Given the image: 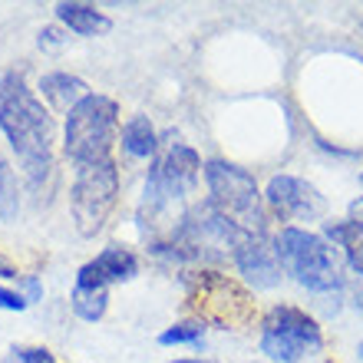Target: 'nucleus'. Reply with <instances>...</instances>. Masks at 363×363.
<instances>
[{"mask_svg": "<svg viewBox=\"0 0 363 363\" xmlns=\"http://www.w3.org/2000/svg\"><path fill=\"white\" fill-rule=\"evenodd\" d=\"M0 215L4 218L17 215V185H13V175H10L4 159H0Z\"/></svg>", "mask_w": 363, "mask_h": 363, "instance_id": "nucleus-17", "label": "nucleus"}, {"mask_svg": "<svg viewBox=\"0 0 363 363\" xmlns=\"http://www.w3.org/2000/svg\"><path fill=\"white\" fill-rule=\"evenodd\" d=\"M57 17H60V23H67L79 37H99V33H106V30L113 27V20L106 17V13H99L89 4H77V0L57 4Z\"/></svg>", "mask_w": 363, "mask_h": 363, "instance_id": "nucleus-12", "label": "nucleus"}, {"mask_svg": "<svg viewBox=\"0 0 363 363\" xmlns=\"http://www.w3.org/2000/svg\"><path fill=\"white\" fill-rule=\"evenodd\" d=\"M324 238L340 251V258L350 264V271L363 277V221H357V218L327 221Z\"/></svg>", "mask_w": 363, "mask_h": 363, "instance_id": "nucleus-11", "label": "nucleus"}, {"mask_svg": "<svg viewBox=\"0 0 363 363\" xmlns=\"http://www.w3.org/2000/svg\"><path fill=\"white\" fill-rule=\"evenodd\" d=\"M13 360L17 363H53L50 350H13Z\"/></svg>", "mask_w": 363, "mask_h": 363, "instance_id": "nucleus-19", "label": "nucleus"}, {"mask_svg": "<svg viewBox=\"0 0 363 363\" xmlns=\"http://www.w3.org/2000/svg\"><path fill=\"white\" fill-rule=\"evenodd\" d=\"M116 129H119V106L109 96L89 93L86 99H79L67 113L63 149H67V155L79 169L83 165L113 162Z\"/></svg>", "mask_w": 363, "mask_h": 363, "instance_id": "nucleus-4", "label": "nucleus"}, {"mask_svg": "<svg viewBox=\"0 0 363 363\" xmlns=\"http://www.w3.org/2000/svg\"><path fill=\"white\" fill-rule=\"evenodd\" d=\"M0 274H4V277H17V268H13V261H7L4 255H0Z\"/></svg>", "mask_w": 363, "mask_h": 363, "instance_id": "nucleus-22", "label": "nucleus"}, {"mask_svg": "<svg viewBox=\"0 0 363 363\" xmlns=\"http://www.w3.org/2000/svg\"><path fill=\"white\" fill-rule=\"evenodd\" d=\"M123 152L129 159H152L159 152V133L149 123V116H133L123 125Z\"/></svg>", "mask_w": 363, "mask_h": 363, "instance_id": "nucleus-14", "label": "nucleus"}, {"mask_svg": "<svg viewBox=\"0 0 363 363\" xmlns=\"http://www.w3.org/2000/svg\"><path fill=\"white\" fill-rule=\"evenodd\" d=\"M231 264L238 268V274L258 291L281 284V261L274 255V238H268L264 231H241V238L231 248Z\"/></svg>", "mask_w": 363, "mask_h": 363, "instance_id": "nucleus-8", "label": "nucleus"}, {"mask_svg": "<svg viewBox=\"0 0 363 363\" xmlns=\"http://www.w3.org/2000/svg\"><path fill=\"white\" fill-rule=\"evenodd\" d=\"M27 307V297H20L17 291H7L0 284V311H23Z\"/></svg>", "mask_w": 363, "mask_h": 363, "instance_id": "nucleus-18", "label": "nucleus"}, {"mask_svg": "<svg viewBox=\"0 0 363 363\" xmlns=\"http://www.w3.org/2000/svg\"><path fill=\"white\" fill-rule=\"evenodd\" d=\"M57 43H63L60 30H43V33H40V47H57Z\"/></svg>", "mask_w": 363, "mask_h": 363, "instance_id": "nucleus-21", "label": "nucleus"}, {"mask_svg": "<svg viewBox=\"0 0 363 363\" xmlns=\"http://www.w3.org/2000/svg\"><path fill=\"white\" fill-rule=\"evenodd\" d=\"M264 205L284 221H317L327 211L324 195L297 175H274L264 191Z\"/></svg>", "mask_w": 363, "mask_h": 363, "instance_id": "nucleus-9", "label": "nucleus"}, {"mask_svg": "<svg viewBox=\"0 0 363 363\" xmlns=\"http://www.w3.org/2000/svg\"><path fill=\"white\" fill-rule=\"evenodd\" d=\"M274 255L281 261V271L311 294L330 297L344 291V258L324 235L284 225L274 235Z\"/></svg>", "mask_w": 363, "mask_h": 363, "instance_id": "nucleus-2", "label": "nucleus"}, {"mask_svg": "<svg viewBox=\"0 0 363 363\" xmlns=\"http://www.w3.org/2000/svg\"><path fill=\"white\" fill-rule=\"evenodd\" d=\"M208 201L245 231H264V195L258 191V182L248 169H241L225 159H208L205 169Z\"/></svg>", "mask_w": 363, "mask_h": 363, "instance_id": "nucleus-5", "label": "nucleus"}, {"mask_svg": "<svg viewBox=\"0 0 363 363\" xmlns=\"http://www.w3.org/2000/svg\"><path fill=\"white\" fill-rule=\"evenodd\" d=\"M357 357H360V363H363V340L357 344Z\"/></svg>", "mask_w": 363, "mask_h": 363, "instance_id": "nucleus-23", "label": "nucleus"}, {"mask_svg": "<svg viewBox=\"0 0 363 363\" xmlns=\"http://www.w3.org/2000/svg\"><path fill=\"white\" fill-rule=\"evenodd\" d=\"M119 199V169L116 162L83 165L69 191V211L77 221V231L83 238H96L103 225L109 221Z\"/></svg>", "mask_w": 363, "mask_h": 363, "instance_id": "nucleus-7", "label": "nucleus"}, {"mask_svg": "<svg viewBox=\"0 0 363 363\" xmlns=\"http://www.w3.org/2000/svg\"><path fill=\"white\" fill-rule=\"evenodd\" d=\"M20 284L27 287V304H30V301H40V294H43V287H40L37 277H23Z\"/></svg>", "mask_w": 363, "mask_h": 363, "instance_id": "nucleus-20", "label": "nucleus"}, {"mask_svg": "<svg viewBox=\"0 0 363 363\" xmlns=\"http://www.w3.org/2000/svg\"><path fill=\"white\" fill-rule=\"evenodd\" d=\"M40 93H43V99H50V103L57 106V109H67L69 113L79 99H86L89 89L79 77H69V73H47V77L40 79Z\"/></svg>", "mask_w": 363, "mask_h": 363, "instance_id": "nucleus-13", "label": "nucleus"}, {"mask_svg": "<svg viewBox=\"0 0 363 363\" xmlns=\"http://www.w3.org/2000/svg\"><path fill=\"white\" fill-rule=\"evenodd\" d=\"M0 129L17 155L20 172L40 189L53 172V119L17 69L0 77Z\"/></svg>", "mask_w": 363, "mask_h": 363, "instance_id": "nucleus-1", "label": "nucleus"}, {"mask_svg": "<svg viewBox=\"0 0 363 363\" xmlns=\"http://www.w3.org/2000/svg\"><path fill=\"white\" fill-rule=\"evenodd\" d=\"M320 347H324L320 324L294 304L271 307L261 320V354L274 363H301Z\"/></svg>", "mask_w": 363, "mask_h": 363, "instance_id": "nucleus-6", "label": "nucleus"}, {"mask_svg": "<svg viewBox=\"0 0 363 363\" xmlns=\"http://www.w3.org/2000/svg\"><path fill=\"white\" fill-rule=\"evenodd\" d=\"M69 307L77 311V317H83V320L93 324V320H99V317L106 314V307H109V287L77 277V287H73V294H69Z\"/></svg>", "mask_w": 363, "mask_h": 363, "instance_id": "nucleus-15", "label": "nucleus"}, {"mask_svg": "<svg viewBox=\"0 0 363 363\" xmlns=\"http://www.w3.org/2000/svg\"><path fill=\"white\" fill-rule=\"evenodd\" d=\"M205 340V320H182L175 327H165L159 334V344L162 347H172V344H191L199 347Z\"/></svg>", "mask_w": 363, "mask_h": 363, "instance_id": "nucleus-16", "label": "nucleus"}, {"mask_svg": "<svg viewBox=\"0 0 363 363\" xmlns=\"http://www.w3.org/2000/svg\"><path fill=\"white\" fill-rule=\"evenodd\" d=\"M201 175V159L199 152L185 143H169L162 152L152 159V169L145 175V191H143V228L155 231V225H162V218L179 205L185 195L195 191Z\"/></svg>", "mask_w": 363, "mask_h": 363, "instance_id": "nucleus-3", "label": "nucleus"}, {"mask_svg": "<svg viewBox=\"0 0 363 363\" xmlns=\"http://www.w3.org/2000/svg\"><path fill=\"white\" fill-rule=\"evenodd\" d=\"M172 363H208V360H172Z\"/></svg>", "mask_w": 363, "mask_h": 363, "instance_id": "nucleus-24", "label": "nucleus"}, {"mask_svg": "<svg viewBox=\"0 0 363 363\" xmlns=\"http://www.w3.org/2000/svg\"><path fill=\"white\" fill-rule=\"evenodd\" d=\"M139 274V261H135L133 251L119 248V245H109V248H103L99 255H96L89 264H83L79 268L77 277H83V281H93V284H123V281H133V277Z\"/></svg>", "mask_w": 363, "mask_h": 363, "instance_id": "nucleus-10", "label": "nucleus"}]
</instances>
